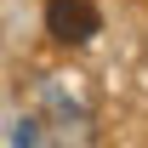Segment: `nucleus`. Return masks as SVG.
Returning <instances> with one entry per match:
<instances>
[{
    "mask_svg": "<svg viewBox=\"0 0 148 148\" xmlns=\"http://www.w3.org/2000/svg\"><path fill=\"white\" fill-rule=\"evenodd\" d=\"M46 29H51V40H63V46H86V40L103 29V17H97L91 0H51V6H46Z\"/></svg>",
    "mask_w": 148,
    "mask_h": 148,
    "instance_id": "1",
    "label": "nucleus"
}]
</instances>
